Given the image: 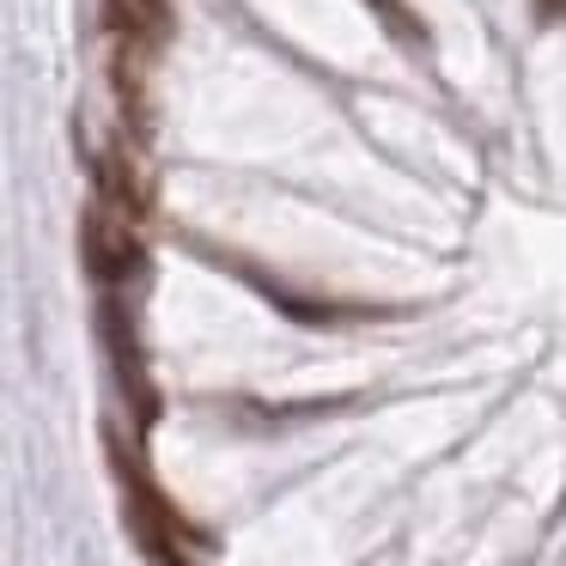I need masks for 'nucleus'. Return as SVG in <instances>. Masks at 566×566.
<instances>
[{"mask_svg":"<svg viewBox=\"0 0 566 566\" xmlns=\"http://www.w3.org/2000/svg\"><path fill=\"white\" fill-rule=\"evenodd\" d=\"M140 7V25H147V43L153 50H165V43L177 38V13H171V0H135Z\"/></svg>","mask_w":566,"mask_h":566,"instance_id":"obj_5","label":"nucleus"},{"mask_svg":"<svg viewBox=\"0 0 566 566\" xmlns=\"http://www.w3.org/2000/svg\"><path fill=\"white\" fill-rule=\"evenodd\" d=\"M80 256H86V274L104 286V293H116V286L140 269V244L128 238V220L111 226V213H104V208L80 213Z\"/></svg>","mask_w":566,"mask_h":566,"instance_id":"obj_3","label":"nucleus"},{"mask_svg":"<svg viewBox=\"0 0 566 566\" xmlns=\"http://www.w3.org/2000/svg\"><path fill=\"white\" fill-rule=\"evenodd\" d=\"M92 184H98V201H104V208L123 213L128 226L147 220L153 196H147V184H140V171H135V159H128V147H104L98 159H92Z\"/></svg>","mask_w":566,"mask_h":566,"instance_id":"obj_4","label":"nucleus"},{"mask_svg":"<svg viewBox=\"0 0 566 566\" xmlns=\"http://www.w3.org/2000/svg\"><path fill=\"white\" fill-rule=\"evenodd\" d=\"M104 457H111L116 481H123V517H128V530H135V542L147 548V560L153 566H196L189 548H201V530L165 500V488L147 475V463L128 451L116 427H104Z\"/></svg>","mask_w":566,"mask_h":566,"instance_id":"obj_1","label":"nucleus"},{"mask_svg":"<svg viewBox=\"0 0 566 566\" xmlns=\"http://www.w3.org/2000/svg\"><path fill=\"white\" fill-rule=\"evenodd\" d=\"M366 7H378V13L390 19V31H402V38H408V50H420V43H427V25H420L415 13H408L402 0H366Z\"/></svg>","mask_w":566,"mask_h":566,"instance_id":"obj_6","label":"nucleus"},{"mask_svg":"<svg viewBox=\"0 0 566 566\" xmlns=\"http://www.w3.org/2000/svg\"><path fill=\"white\" fill-rule=\"evenodd\" d=\"M98 335H104V354H111V366H116V384H123V396L135 402V420L153 427V420H159V390H153V371H147V354H140L135 317H128V305L116 293L98 298Z\"/></svg>","mask_w":566,"mask_h":566,"instance_id":"obj_2","label":"nucleus"},{"mask_svg":"<svg viewBox=\"0 0 566 566\" xmlns=\"http://www.w3.org/2000/svg\"><path fill=\"white\" fill-rule=\"evenodd\" d=\"M536 19H542V25H560V19H566V0H536Z\"/></svg>","mask_w":566,"mask_h":566,"instance_id":"obj_7","label":"nucleus"}]
</instances>
